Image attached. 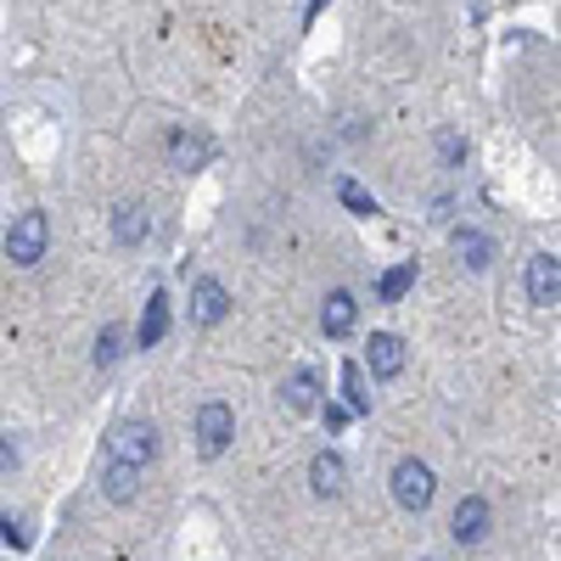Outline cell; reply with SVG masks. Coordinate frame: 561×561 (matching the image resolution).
<instances>
[{"instance_id": "obj_1", "label": "cell", "mask_w": 561, "mask_h": 561, "mask_svg": "<svg viewBox=\"0 0 561 561\" xmlns=\"http://www.w3.org/2000/svg\"><path fill=\"white\" fill-rule=\"evenodd\" d=\"M45 248H51V219H45L39 208L18 214V219H12V230H7V259H12L18 270H28V264H39V259H45Z\"/></svg>"}, {"instance_id": "obj_2", "label": "cell", "mask_w": 561, "mask_h": 561, "mask_svg": "<svg viewBox=\"0 0 561 561\" xmlns=\"http://www.w3.org/2000/svg\"><path fill=\"white\" fill-rule=\"evenodd\" d=\"M152 455H158V427L152 421H118L113 438H107V460H124V466H140V472H147Z\"/></svg>"}, {"instance_id": "obj_3", "label": "cell", "mask_w": 561, "mask_h": 561, "mask_svg": "<svg viewBox=\"0 0 561 561\" xmlns=\"http://www.w3.org/2000/svg\"><path fill=\"white\" fill-rule=\"evenodd\" d=\"M230 438H237V410H230L225 399L197 404V449L214 460V455H225V449H230Z\"/></svg>"}, {"instance_id": "obj_4", "label": "cell", "mask_w": 561, "mask_h": 561, "mask_svg": "<svg viewBox=\"0 0 561 561\" xmlns=\"http://www.w3.org/2000/svg\"><path fill=\"white\" fill-rule=\"evenodd\" d=\"M433 466L427 460H399L393 466V500L404 505V511H427L433 505Z\"/></svg>"}, {"instance_id": "obj_5", "label": "cell", "mask_w": 561, "mask_h": 561, "mask_svg": "<svg viewBox=\"0 0 561 561\" xmlns=\"http://www.w3.org/2000/svg\"><path fill=\"white\" fill-rule=\"evenodd\" d=\"M561 298V259L556 253H534L528 259V304L534 309H556Z\"/></svg>"}, {"instance_id": "obj_6", "label": "cell", "mask_w": 561, "mask_h": 561, "mask_svg": "<svg viewBox=\"0 0 561 561\" xmlns=\"http://www.w3.org/2000/svg\"><path fill=\"white\" fill-rule=\"evenodd\" d=\"M449 534H455V545H483L489 539V500L466 494L455 505V517H449Z\"/></svg>"}, {"instance_id": "obj_7", "label": "cell", "mask_w": 561, "mask_h": 561, "mask_svg": "<svg viewBox=\"0 0 561 561\" xmlns=\"http://www.w3.org/2000/svg\"><path fill=\"white\" fill-rule=\"evenodd\" d=\"M309 489H314L320 500H337V494L348 489V466H343V455L320 449V455L309 460Z\"/></svg>"}, {"instance_id": "obj_8", "label": "cell", "mask_w": 561, "mask_h": 561, "mask_svg": "<svg viewBox=\"0 0 561 561\" xmlns=\"http://www.w3.org/2000/svg\"><path fill=\"white\" fill-rule=\"evenodd\" d=\"M230 314V293L219 287L214 275H203V280H192V320L197 325H219Z\"/></svg>"}, {"instance_id": "obj_9", "label": "cell", "mask_w": 561, "mask_h": 561, "mask_svg": "<svg viewBox=\"0 0 561 561\" xmlns=\"http://www.w3.org/2000/svg\"><path fill=\"white\" fill-rule=\"evenodd\" d=\"M208 158H214V140H208V135H192V129H174V135H169V163H174V169L197 174Z\"/></svg>"}, {"instance_id": "obj_10", "label": "cell", "mask_w": 561, "mask_h": 561, "mask_svg": "<svg viewBox=\"0 0 561 561\" xmlns=\"http://www.w3.org/2000/svg\"><path fill=\"white\" fill-rule=\"evenodd\" d=\"M399 370H404V343H399L393 332H377V337H370V377L393 382Z\"/></svg>"}, {"instance_id": "obj_11", "label": "cell", "mask_w": 561, "mask_h": 561, "mask_svg": "<svg viewBox=\"0 0 561 561\" xmlns=\"http://www.w3.org/2000/svg\"><path fill=\"white\" fill-rule=\"evenodd\" d=\"M113 237L124 242V248H140L152 237V214H147V203H124L118 214H113Z\"/></svg>"}, {"instance_id": "obj_12", "label": "cell", "mask_w": 561, "mask_h": 561, "mask_svg": "<svg viewBox=\"0 0 561 561\" xmlns=\"http://www.w3.org/2000/svg\"><path fill=\"white\" fill-rule=\"evenodd\" d=\"M354 320H359L354 293H332V298H325V309H320V332H325V337H348Z\"/></svg>"}, {"instance_id": "obj_13", "label": "cell", "mask_w": 561, "mask_h": 561, "mask_svg": "<svg viewBox=\"0 0 561 561\" xmlns=\"http://www.w3.org/2000/svg\"><path fill=\"white\" fill-rule=\"evenodd\" d=\"M140 489V466H124V460H107V472H102V494L113 505H129Z\"/></svg>"}, {"instance_id": "obj_14", "label": "cell", "mask_w": 561, "mask_h": 561, "mask_svg": "<svg viewBox=\"0 0 561 561\" xmlns=\"http://www.w3.org/2000/svg\"><path fill=\"white\" fill-rule=\"evenodd\" d=\"M163 337H169V298H163V293H152L147 314H140V348H158Z\"/></svg>"}, {"instance_id": "obj_15", "label": "cell", "mask_w": 561, "mask_h": 561, "mask_svg": "<svg viewBox=\"0 0 561 561\" xmlns=\"http://www.w3.org/2000/svg\"><path fill=\"white\" fill-rule=\"evenodd\" d=\"M314 393H320L314 370H293V377L280 382V399H287V410H314Z\"/></svg>"}, {"instance_id": "obj_16", "label": "cell", "mask_w": 561, "mask_h": 561, "mask_svg": "<svg viewBox=\"0 0 561 561\" xmlns=\"http://www.w3.org/2000/svg\"><path fill=\"white\" fill-rule=\"evenodd\" d=\"M455 248H460V259L472 264V270H489L494 264V242L478 237V230H455Z\"/></svg>"}, {"instance_id": "obj_17", "label": "cell", "mask_w": 561, "mask_h": 561, "mask_svg": "<svg viewBox=\"0 0 561 561\" xmlns=\"http://www.w3.org/2000/svg\"><path fill=\"white\" fill-rule=\"evenodd\" d=\"M343 393H348V410H354V415H365V410H370V393H365V370H359L354 359L343 365Z\"/></svg>"}, {"instance_id": "obj_18", "label": "cell", "mask_w": 561, "mask_h": 561, "mask_svg": "<svg viewBox=\"0 0 561 561\" xmlns=\"http://www.w3.org/2000/svg\"><path fill=\"white\" fill-rule=\"evenodd\" d=\"M410 280H415V264H393V270L382 275V287H377V293H382V304H399V298L410 293Z\"/></svg>"}, {"instance_id": "obj_19", "label": "cell", "mask_w": 561, "mask_h": 561, "mask_svg": "<svg viewBox=\"0 0 561 561\" xmlns=\"http://www.w3.org/2000/svg\"><path fill=\"white\" fill-rule=\"evenodd\" d=\"M118 354H124V332H118V325H102V337H96V365L107 370Z\"/></svg>"}, {"instance_id": "obj_20", "label": "cell", "mask_w": 561, "mask_h": 561, "mask_svg": "<svg viewBox=\"0 0 561 561\" xmlns=\"http://www.w3.org/2000/svg\"><path fill=\"white\" fill-rule=\"evenodd\" d=\"M337 197H343V203H348L354 214H365V219H370V214H377V197H365V192H359V185H354V180H337Z\"/></svg>"}, {"instance_id": "obj_21", "label": "cell", "mask_w": 561, "mask_h": 561, "mask_svg": "<svg viewBox=\"0 0 561 561\" xmlns=\"http://www.w3.org/2000/svg\"><path fill=\"white\" fill-rule=\"evenodd\" d=\"M438 147H444V158H449V163H455V158H466V140H455V135H444Z\"/></svg>"}, {"instance_id": "obj_22", "label": "cell", "mask_w": 561, "mask_h": 561, "mask_svg": "<svg viewBox=\"0 0 561 561\" xmlns=\"http://www.w3.org/2000/svg\"><path fill=\"white\" fill-rule=\"evenodd\" d=\"M12 466H18V444L0 438V472H12Z\"/></svg>"}, {"instance_id": "obj_23", "label": "cell", "mask_w": 561, "mask_h": 561, "mask_svg": "<svg viewBox=\"0 0 561 561\" xmlns=\"http://www.w3.org/2000/svg\"><path fill=\"white\" fill-rule=\"evenodd\" d=\"M0 534H7L12 545H28V534H23V523H12V517H7V523H0Z\"/></svg>"}]
</instances>
